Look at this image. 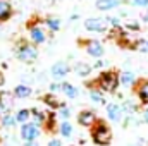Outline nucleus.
Returning a JSON list of instances; mask_svg holds the SVG:
<instances>
[{
  "instance_id": "f3484780",
  "label": "nucleus",
  "mask_w": 148,
  "mask_h": 146,
  "mask_svg": "<svg viewBox=\"0 0 148 146\" xmlns=\"http://www.w3.org/2000/svg\"><path fill=\"white\" fill-rule=\"evenodd\" d=\"M73 71L79 77H88L90 74H91V71H93V65H90V64H86V62H77V64H74Z\"/></svg>"
},
{
  "instance_id": "2f4dec72",
  "label": "nucleus",
  "mask_w": 148,
  "mask_h": 146,
  "mask_svg": "<svg viewBox=\"0 0 148 146\" xmlns=\"http://www.w3.org/2000/svg\"><path fill=\"white\" fill-rule=\"evenodd\" d=\"M107 19V23L110 24V26H114V28H119L121 26V21L117 19V17H105Z\"/></svg>"
},
{
  "instance_id": "ddd939ff",
  "label": "nucleus",
  "mask_w": 148,
  "mask_h": 146,
  "mask_svg": "<svg viewBox=\"0 0 148 146\" xmlns=\"http://www.w3.org/2000/svg\"><path fill=\"white\" fill-rule=\"evenodd\" d=\"M12 5L7 0H0V23H7L12 17Z\"/></svg>"
},
{
  "instance_id": "2eb2a0df",
  "label": "nucleus",
  "mask_w": 148,
  "mask_h": 146,
  "mask_svg": "<svg viewBox=\"0 0 148 146\" xmlns=\"http://www.w3.org/2000/svg\"><path fill=\"white\" fill-rule=\"evenodd\" d=\"M43 103L47 105V107H50L52 110H59L64 103L57 98V95L55 93H47L45 96H43Z\"/></svg>"
},
{
  "instance_id": "393cba45",
  "label": "nucleus",
  "mask_w": 148,
  "mask_h": 146,
  "mask_svg": "<svg viewBox=\"0 0 148 146\" xmlns=\"http://www.w3.org/2000/svg\"><path fill=\"white\" fill-rule=\"evenodd\" d=\"M43 24L50 29V31H59L60 29V26H62V23H60V19L59 17H47L45 21H43Z\"/></svg>"
},
{
  "instance_id": "4c0bfd02",
  "label": "nucleus",
  "mask_w": 148,
  "mask_h": 146,
  "mask_svg": "<svg viewBox=\"0 0 148 146\" xmlns=\"http://www.w3.org/2000/svg\"><path fill=\"white\" fill-rule=\"evenodd\" d=\"M24 146H38L36 141H24Z\"/></svg>"
},
{
  "instance_id": "a19ab883",
  "label": "nucleus",
  "mask_w": 148,
  "mask_h": 146,
  "mask_svg": "<svg viewBox=\"0 0 148 146\" xmlns=\"http://www.w3.org/2000/svg\"><path fill=\"white\" fill-rule=\"evenodd\" d=\"M71 146H76V145H71Z\"/></svg>"
},
{
  "instance_id": "dca6fc26",
  "label": "nucleus",
  "mask_w": 148,
  "mask_h": 146,
  "mask_svg": "<svg viewBox=\"0 0 148 146\" xmlns=\"http://www.w3.org/2000/svg\"><path fill=\"white\" fill-rule=\"evenodd\" d=\"M14 96L16 98H19V100H24V98H29L31 96V93H33V89H31V86H28V84H17L16 88H14Z\"/></svg>"
},
{
  "instance_id": "9b49d317",
  "label": "nucleus",
  "mask_w": 148,
  "mask_h": 146,
  "mask_svg": "<svg viewBox=\"0 0 148 146\" xmlns=\"http://www.w3.org/2000/svg\"><path fill=\"white\" fill-rule=\"evenodd\" d=\"M107 115L112 122H119L121 117H122V107L117 105V103H107Z\"/></svg>"
},
{
  "instance_id": "423d86ee",
  "label": "nucleus",
  "mask_w": 148,
  "mask_h": 146,
  "mask_svg": "<svg viewBox=\"0 0 148 146\" xmlns=\"http://www.w3.org/2000/svg\"><path fill=\"white\" fill-rule=\"evenodd\" d=\"M84 52L91 57V59H102L103 57V53H105V48H103V45L98 41V40H86L84 43Z\"/></svg>"
},
{
  "instance_id": "9d476101",
  "label": "nucleus",
  "mask_w": 148,
  "mask_h": 146,
  "mask_svg": "<svg viewBox=\"0 0 148 146\" xmlns=\"http://www.w3.org/2000/svg\"><path fill=\"white\" fill-rule=\"evenodd\" d=\"M14 100H16L14 93H10V91H0V110H2V113H9L12 110Z\"/></svg>"
},
{
  "instance_id": "f8f14e48",
  "label": "nucleus",
  "mask_w": 148,
  "mask_h": 146,
  "mask_svg": "<svg viewBox=\"0 0 148 146\" xmlns=\"http://www.w3.org/2000/svg\"><path fill=\"white\" fill-rule=\"evenodd\" d=\"M122 2L121 0H95V7L102 12H107V10H112L115 7H119Z\"/></svg>"
},
{
  "instance_id": "a878e982",
  "label": "nucleus",
  "mask_w": 148,
  "mask_h": 146,
  "mask_svg": "<svg viewBox=\"0 0 148 146\" xmlns=\"http://www.w3.org/2000/svg\"><path fill=\"white\" fill-rule=\"evenodd\" d=\"M90 100L93 103H98V105H105V98L102 95V89H90Z\"/></svg>"
},
{
  "instance_id": "bb28decb",
  "label": "nucleus",
  "mask_w": 148,
  "mask_h": 146,
  "mask_svg": "<svg viewBox=\"0 0 148 146\" xmlns=\"http://www.w3.org/2000/svg\"><path fill=\"white\" fill-rule=\"evenodd\" d=\"M133 48L136 52H140V53H148V40H145V38L136 40L134 45H133Z\"/></svg>"
},
{
  "instance_id": "79ce46f5",
  "label": "nucleus",
  "mask_w": 148,
  "mask_h": 146,
  "mask_svg": "<svg viewBox=\"0 0 148 146\" xmlns=\"http://www.w3.org/2000/svg\"><path fill=\"white\" fill-rule=\"evenodd\" d=\"M0 113H2V110H0Z\"/></svg>"
},
{
  "instance_id": "4be33fe9",
  "label": "nucleus",
  "mask_w": 148,
  "mask_h": 146,
  "mask_svg": "<svg viewBox=\"0 0 148 146\" xmlns=\"http://www.w3.org/2000/svg\"><path fill=\"white\" fill-rule=\"evenodd\" d=\"M57 113L55 112H50V113H47V122H45V126H43V129L45 131H48V132H53L55 131V127H57Z\"/></svg>"
},
{
  "instance_id": "f704fd0d",
  "label": "nucleus",
  "mask_w": 148,
  "mask_h": 146,
  "mask_svg": "<svg viewBox=\"0 0 148 146\" xmlns=\"http://www.w3.org/2000/svg\"><path fill=\"white\" fill-rule=\"evenodd\" d=\"M103 65H105V64H103V62H102L100 59H97V60H95V65H93V67H95V69H102Z\"/></svg>"
},
{
  "instance_id": "72a5a7b5",
  "label": "nucleus",
  "mask_w": 148,
  "mask_h": 146,
  "mask_svg": "<svg viewBox=\"0 0 148 146\" xmlns=\"http://www.w3.org/2000/svg\"><path fill=\"white\" fill-rule=\"evenodd\" d=\"M47 146H62V143H60V139H57V138H52V139H48Z\"/></svg>"
},
{
  "instance_id": "473e14b6",
  "label": "nucleus",
  "mask_w": 148,
  "mask_h": 146,
  "mask_svg": "<svg viewBox=\"0 0 148 146\" xmlns=\"http://www.w3.org/2000/svg\"><path fill=\"white\" fill-rule=\"evenodd\" d=\"M131 3L136 7H148V0H131Z\"/></svg>"
},
{
  "instance_id": "4468645a",
  "label": "nucleus",
  "mask_w": 148,
  "mask_h": 146,
  "mask_svg": "<svg viewBox=\"0 0 148 146\" xmlns=\"http://www.w3.org/2000/svg\"><path fill=\"white\" fill-rule=\"evenodd\" d=\"M136 95H138V98H140L141 103L148 105V79L138 83V86H136Z\"/></svg>"
},
{
  "instance_id": "7c9ffc66",
  "label": "nucleus",
  "mask_w": 148,
  "mask_h": 146,
  "mask_svg": "<svg viewBox=\"0 0 148 146\" xmlns=\"http://www.w3.org/2000/svg\"><path fill=\"white\" fill-rule=\"evenodd\" d=\"M126 28L131 29V31H140V24H138L136 21H129V23H126Z\"/></svg>"
},
{
  "instance_id": "c9c22d12",
  "label": "nucleus",
  "mask_w": 148,
  "mask_h": 146,
  "mask_svg": "<svg viewBox=\"0 0 148 146\" xmlns=\"http://www.w3.org/2000/svg\"><path fill=\"white\" fill-rule=\"evenodd\" d=\"M141 19H143V23H148V9L141 14Z\"/></svg>"
},
{
  "instance_id": "39448f33",
  "label": "nucleus",
  "mask_w": 148,
  "mask_h": 146,
  "mask_svg": "<svg viewBox=\"0 0 148 146\" xmlns=\"http://www.w3.org/2000/svg\"><path fill=\"white\" fill-rule=\"evenodd\" d=\"M109 26L110 24L103 17H88L84 21V29L86 31H91V33H105Z\"/></svg>"
},
{
  "instance_id": "7ed1b4c3",
  "label": "nucleus",
  "mask_w": 148,
  "mask_h": 146,
  "mask_svg": "<svg viewBox=\"0 0 148 146\" xmlns=\"http://www.w3.org/2000/svg\"><path fill=\"white\" fill-rule=\"evenodd\" d=\"M16 57L23 64H33V62H36V59H38L36 45L28 43V41H21L17 45V48H16Z\"/></svg>"
},
{
  "instance_id": "c756f323",
  "label": "nucleus",
  "mask_w": 148,
  "mask_h": 146,
  "mask_svg": "<svg viewBox=\"0 0 148 146\" xmlns=\"http://www.w3.org/2000/svg\"><path fill=\"white\" fill-rule=\"evenodd\" d=\"M136 110V105L133 103V102H124L122 103V112H126V113H133Z\"/></svg>"
},
{
  "instance_id": "58836bf2",
  "label": "nucleus",
  "mask_w": 148,
  "mask_h": 146,
  "mask_svg": "<svg viewBox=\"0 0 148 146\" xmlns=\"http://www.w3.org/2000/svg\"><path fill=\"white\" fill-rule=\"evenodd\" d=\"M3 83H5V79H3V74H2V71H0V88L3 86Z\"/></svg>"
},
{
  "instance_id": "ea45409f",
  "label": "nucleus",
  "mask_w": 148,
  "mask_h": 146,
  "mask_svg": "<svg viewBox=\"0 0 148 146\" xmlns=\"http://www.w3.org/2000/svg\"><path fill=\"white\" fill-rule=\"evenodd\" d=\"M77 17H79V16H77V14H73V16H71V21H76V19H77Z\"/></svg>"
},
{
  "instance_id": "cd10ccee",
  "label": "nucleus",
  "mask_w": 148,
  "mask_h": 146,
  "mask_svg": "<svg viewBox=\"0 0 148 146\" xmlns=\"http://www.w3.org/2000/svg\"><path fill=\"white\" fill-rule=\"evenodd\" d=\"M62 120H69V117H71V108L69 107H66V105H62L60 108H59V113H57Z\"/></svg>"
},
{
  "instance_id": "e433bc0d",
  "label": "nucleus",
  "mask_w": 148,
  "mask_h": 146,
  "mask_svg": "<svg viewBox=\"0 0 148 146\" xmlns=\"http://www.w3.org/2000/svg\"><path fill=\"white\" fill-rule=\"evenodd\" d=\"M143 120H145V122L148 124V107L145 108V112H143Z\"/></svg>"
},
{
  "instance_id": "a211bd4d",
  "label": "nucleus",
  "mask_w": 148,
  "mask_h": 146,
  "mask_svg": "<svg viewBox=\"0 0 148 146\" xmlns=\"http://www.w3.org/2000/svg\"><path fill=\"white\" fill-rule=\"evenodd\" d=\"M31 122L36 124V126H40V127L43 129V126H45V122H47V113L40 108H31Z\"/></svg>"
},
{
  "instance_id": "412c9836",
  "label": "nucleus",
  "mask_w": 148,
  "mask_h": 146,
  "mask_svg": "<svg viewBox=\"0 0 148 146\" xmlns=\"http://www.w3.org/2000/svg\"><path fill=\"white\" fill-rule=\"evenodd\" d=\"M62 93L69 98V100H74V98H77L79 96V89L73 86L71 83H66V81H62Z\"/></svg>"
},
{
  "instance_id": "20e7f679",
  "label": "nucleus",
  "mask_w": 148,
  "mask_h": 146,
  "mask_svg": "<svg viewBox=\"0 0 148 146\" xmlns=\"http://www.w3.org/2000/svg\"><path fill=\"white\" fill-rule=\"evenodd\" d=\"M19 136L23 141H36L38 138L41 136V127L33 124L31 120L26 122V124H21V131H19Z\"/></svg>"
},
{
  "instance_id": "f03ea898",
  "label": "nucleus",
  "mask_w": 148,
  "mask_h": 146,
  "mask_svg": "<svg viewBox=\"0 0 148 146\" xmlns=\"http://www.w3.org/2000/svg\"><path fill=\"white\" fill-rule=\"evenodd\" d=\"M97 84H98V89H102L103 93H115L119 84H121L119 74L114 72V71H105L98 76Z\"/></svg>"
},
{
  "instance_id": "b1692460",
  "label": "nucleus",
  "mask_w": 148,
  "mask_h": 146,
  "mask_svg": "<svg viewBox=\"0 0 148 146\" xmlns=\"http://www.w3.org/2000/svg\"><path fill=\"white\" fill-rule=\"evenodd\" d=\"M16 120L17 124H26L31 120V110L29 108H19L16 112Z\"/></svg>"
},
{
  "instance_id": "f257e3e1",
  "label": "nucleus",
  "mask_w": 148,
  "mask_h": 146,
  "mask_svg": "<svg viewBox=\"0 0 148 146\" xmlns=\"http://www.w3.org/2000/svg\"><path fill=\"white\" fill-rule=\"evenodd\" d=\"M91 139L93 143L98 146H109L112 143V131L110 127L102 122V120H97L95 126L91 127Z\"/></svg>"
},
{
  "instance_id": "0eeeda50",
  "label": "nucleus",
  "mask_w": 148,
  "mask_h": 146,
  "mask_svg": "<svg viewBox=\"0 0 148 146\" xmlns=\"http://www.w3.org/2000/svg\"><path fill=\"white\" fill-rule=\"evenodd\" d=\"M47 31L40 24H29V40L33 45H43L47 41Z\"/></svg>"
},
{
  "instance_id": "c85d7f7f",
  "label": "nucleus",
  "mask_w": 148,
  "mask_h": 146,
  "mask_svg": "<svg viewBox=\"0 0 148 146\" xmlns=\"http://www.w3.org/2000/svg\"><path fill=\"white\" fill-rule=\"evenodd\" d=\"M50 93H62V83H57V81H53V83H50Z\"/></svg>"
},
{
  "instance_id": "aec40b11",
  "label": "nucleus",
  "mask_w": 148,
  "mask_h": 146,
  "mask_svg": "<svg viewBox=\"0 0 148 146\" xmlns=\"http://www.w3.org/2000/svg\"><path fill=\"white\" fill-rule=\"evenodd\" d=\"M119 81H121V84L122 86H134L136 84V76L131 72V71H124V72L119 74Z\"/></svg>"
},
{
  "instance_id": "6ab92c4d",
  "label": "nucleus",
  "mask_w": 148,
  "mask_h": 146,
  "mask_svg": "<svg viewBox=\"0 0 148 146\" xmlns=\"http://www.w3.org/2000/svg\"><path fill=\"white\" fill-rule=\"evenodd\" d=\"M16 124H17L16 115H12L10 112H9V113H2V117H0V127H3V129H12Z\"/></svg>"
},
{
  "instance_id": "5701e85b",
  "label": "nucleus",
  "mask_w": 148,
  "mask_h": 146,
  "mask_svg": "<svg viewBox=\"0 0 148 146\" xmlns=\"http://www.w3.org/2000/svg\"><path fill=\"white\" fill-rule=\"evenodd\" d=\"M74 132V127L73 124L69 122V120H62L60 122V126H59V134L62 136V138H71Z\"/></svg>"
},
{
  "instance_id": "6e6552de",
  "label": "nucleus",
  "mask_w": 148,
  "mask_h": 146,
  "mask_svg": "<svg viewBox=\"0 0 148 146\" xmlns=\"http://www.w3.org/2000/svg\"><path fill=\"white\" fill-rule=\"evenodd\" d=\"M97 122V113L90 108H84L77 113V124L81 127H93Z\"/></svg>"
},
{
  "instance_id": "1a4fd4ad",
  "label": "nucleus",
  "mask_w": 148,
  "mask_h": 146,
  "mask_svg": "<svg viewBox=\"0 0 148 146\" xmlns=\"http://www.w3.org/2000/svg\"><path fill=\"white\" fill-rule=\"evenodd\" d=\"M69 72H71V65H69L67 62H64V60L55 62V64L52 65V69H50V74H52V77H53L55 81H60L62 77H66Z\"/></svg>"
}]
</instances>
